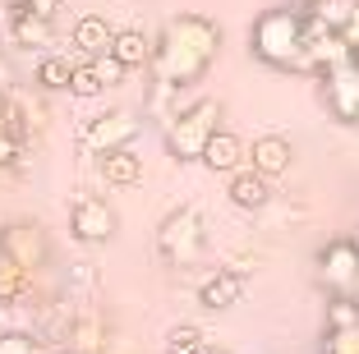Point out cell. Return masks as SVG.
<instances>
[{"label":"cell","mask_w":359,"mask_h":354,"mask_svg":"<svg viewBox=\"0 0 359 354\" xmlns=\"http://www.w3.org/2000/svg\"><path fill=\"white\" fill-rule=\"evenodd\" d=\"M318 281L332 294H355L359 290V253L350 240H332L318 253Z\"/></svg>","instance_id":"obj_9"},{"label":"cell","mask_w":359,"mask_h":354,"mask_svg":"<svg viewBox=\"0 0 359 354\" xmlns=\"http://www.w3.org/2000/svg\"><path fill=\"white\" fill-rule=\"evenodd\" d=\"M97 170L111 189H134L143 179V156L134 147H116V152H102L97 156Z\"/></svg>","instance_id":"obj_15"},{"label":"cell","mask_w":359,"mask_h":354,"mask_svg":"<svg viewBox=\"0 0 359 354\" xmlns=\"http://www.w3.org/2000/svg\"><path fill=\"white\" fill-rule=\"evenodd\" d=\"M346 5H355V10H359V0H346Z\"/></svg>","instance_id":"obj_32"},{"label":"cell","mask_w":359,"mask_h":354,"mask_svg":"<svg viewBox=\"0 0 359 354\" xmlns=\"http://www.w3.org/2000/svg\"><path fill=\"white\" fill-rule=\"evenodd\" d=\"M327 332H359V299L337 294L327 304Z\"/></svg>","instance_id":"obj_21"},{"label":"cell","mask_w":359,"mask_h":354,"mask_svg":"<svg viewBox=\"0 0 359 354\" xmlns=\"http://www.w3.org/2000/svg\"><path fill=\"white\" fill-rule=\"evenodd\" d=\"M69 74H74V64L65 60V55H42L37 69H32V79H37V88H46V93H65V88H69Z\"/></svg>","instance_id":"obj_18"},{"label":"cell","mask_w":359,"mask_h":354,"mask_svg":"<svg viewBox=\"0 0 359 354\" xmlns=\"http://www.w3.org/2000/svg\"><path fill=\"white\" fill-rule=\"evenodd\" d=\"M203 249H208V221H203V207H194V203H184V207H175L166 221L157 226V258L161 267H194V262L203 258Z\"/></svg>","instance_id":"obj_4"},{"label":"cell","mask_w":359,"mask_h":354,"mask_svg":"<svg viewBox=\"0 0 359 354\" xmlns=\"http://www.w3.org/2000/svg\"><path fill=\"white\" fill-rule=\"evenodd\" d=\"M350 244H355V253H359V226H355V235H350Z\"/></svg>","instance_id":"obj_31"},{"label":"cell","mask_w":359,"mask_h":354,"mask_svg":"<svg viewBox=\"0 0 359 354\" xmlns=\"http://www.w3.org/2000/svg\"><path fill=\"white\" fill-rule=\"evenodd\" d=\"M69 42H74L88 60H97V55H111L116 28H111L102 14H79V19H74V32H69Z\"/></svg>","instance_id":"obj_14"},{"label":"cell","mask_w":359,"mask_h":354,"mask_svg":"<svg viewBox=\"0 0 359 354\" xmlns=\"http://www.w3.org/2000/svg\"><path fill=\"white\" fill-rule=\"evenodd\" d=\"M244 271H235V267H217V271H208L198 281V304L208 313H222V308H235V304L244 299Z\"/></svg>","instance_id":"obj_10"},{"label":"cell","mask_w":359,"mask_h":354,"mask_svg":"<svg viewBox=\"0 0 359 354\" xmlns=\"http://www.w3.org/2000/svg\"><path fill=\"white\" fill-rule=\"evenodd\" d=\"M249 55L272 69L304 74V10H295V5L263 10L249 23Z\"/></svg>","instance_id":"obj_2"},{"label":"cell","mask_w":359,"mask_h":354,"mask_svg":"<svg viewBox=\"0 0 359 354\" xmlns=\"http://www.w3.org/2000/svg\"><path fill=\"white\" fill-rule=\"evenodd\" d=\"M249 166L258 170L263 179H276L295 166V143L285 134H258L254 147H249Z\"/></svg>","instance_id":"obj_11"},{"label":"cell","mask_w":359,"mask_h":354,"mask_svg":"<svg viewBox=\"0 0 359 354\" xmlns=\"http://www.w3.org/2000/svg\"><path fill=\"white\" fill-rule=\"evenodd\" d=\"M203 166H208L212 175H235V170L249 166V147H244L240 134L217 129V134L208 138V147H203Z\"/></svg>","instance_id":"obj_12"},{"label":"cell","mask_w":359,"mask_h":354,"mask_svg":"<svg viewBox=\"0 0 359 354\" xmlns=\"http://www.w3.org/2000/svg\"><path fill=\"white\" fill-rule=\"evenodd\" d=\"M217 55H222V23H212L208 14H170L152 42L157 88L184 93V88L203 83Z\"/></svg>","instance_id":"obj_1"},{"label":"cell","mask_w":359,"mask_h":354,"mask_svg":"<svg viewBox=\"0 0 359 354\" xmlns=\"http://www.w3.org/2000/svg\"><path fill=\"white\" fill-rule=\"evenodd\" d=\"M203 345H208V336L194 322H175L166 332V354H203Z\"/></svg>","instance_id":"obj_20"},{"label":"cell","mask_w":359,"mask_h":354,"mask_svg":"<svg viewBox=\"0 0 359 354\" xmlns=\"http://www.w3.org/2000/svg\"><path fill=\"white\" fill-rule=\"evenodd\" d=\"M19 156H23V138L10 134V129H0V170L19 166Z\"/></svg>","instance_id":"obj_25"},{"label":"cell","mask_w":359,"mask_h":354,"mask_svg":"<svg viewBox=\"0 0 359 354\" xmlns=\"http://www.w3.org/2000/svg\"><path fill=\"white\" fill-rule=\"evenodd\" d=\"M226 198H231L240 212H263L267 203H272V179H263L254 166H244V170H235V175H231Z\"/></svg>","instance_id":"obj_13"},{"label":"cell","mask_w":359,"mask_h":354,"mask_svg":"<svg viewBox=\"0 0 359 354\" xmlns=\"http://www.w3.org/2000/svg\"><path fill=\"white\" fill-rule=\"evenodd\" d=\"M0 249L10 253L23 271H32V276L51 262V240H46L42 221H10V226L0 230Z\"/></svg>","instance_id":"obj_5"},{"label":"cell","mask_w":359,"mask_h":354,"mask_svg":"<svg viewBox=\"0 0 359 354\" xmlns=\"http://www.w3.org/2000/svg\"><path fill=\"white\" fill-rule=\"evenodd\" d=\"M318 83H323L318 97H323V106H327L332 120L359 125V69L355 64H337V69H327Z\"/></svg>","instance_id":"obj_8"},{"label":"cell","mask_w":359,"mask_h":354,"mask_svg":"<svg viewBox=\"0 0 359 354\" xmlns=\"http://www.w3.org/2000/svg\"><path fill=\"white\" fill-rule=\"evenodd\" d=\"M138 129H143V120H138L134 111H125V106H116V111L106 115H93L83 129V147L88 152H116V147H129L138 138Z\"/></svg>","instance_id":"obj_7"},{"label":"cell","mask_w":359,"mask_h":354,"mask_svg":"<svg viewBox=\"0 0 359 354\" xmlns=\"http://www.w3.org/2000/svg\"><path fill=\"white\" fill-rule=\"evenodd\" d=\"M10 83H14V64L10 55H0V93H10Z\"/></svg>","instance_id":"obj_27"},{"label":"cell","mask_w":359,"mask_h":354,"mask_svg":"<svg viewBox=\"0 0 359 354\" xmlns=\"http://www.w3.org/2000/svg\"><path fill=\"white\" fill-rule=\"evenodd\" d=\"M93 69H97V79H102V83L106 88H120V83H125V64H120L116 60V55H97V60H93Z\"/></svg>","instance_id":"obj_24"},{"label":"cell","mask_w":359,"mask_h":354,"mask_svg":"<svg viewBox=\"0 0 359 354\" xmlns=\"http://www.w3.org/2000/svg\"><path fill=\"white\" fill-rule=\"evenodd\" d=\"M32 271H23L19 262L10 258V253L0 249V308H14V304H23L32 294Z\"/></svg>","instance_id":"obj_16"},{"label":"cell","mask_w":359,"mask_h":354,"mask_svg":"<svg viewBox=\"0 0 359 354\" xmlns=\"http://www.w3.org/2000/svg\"><path fill=\"white\" fill-rule=\"evenodd\" d=\"M55 10H60V0H32V14H37V19H51Z\"/></svg>","instance_id":"obj_28"},{"label":"cell","mask_w":359,"mask_h":354,"mask_svg":"<svg viewBox=\"0 0 359 354\" xmlns=\"http://www.w3.org/2000/svg\"><path fill=\"white\" fill-rule=\"evenodd\" d=\"M111 55H116L125 69H143V64H152V37H148V32H138V28H116Z\"/></svg>","instance_id":"obj_17"},{"label":"cell","mask_w":359,"mask_h":354,"mask_svg":"<svg viewBox=\"0 0 359 354\" xmlns=\"http://www.w3.org/2000/svg\"><path fill=\"white\" fill-rule=\"evenodd\" d=\"M323 354H359V332H327Z\"/></svg>","instance_id":"obj_26"},{"label":"cell","mask_w":359,"mask_h":354,"mask_svg":"<svg viewBox=\"0 0 359 354\" xmlns=\"http://www.w3.org/2000/svg\"><path fill=\"white\" fill-rule=\"evenodd\" d=\"M0 354H42V336H32V332H0Z\"/></svg>","instance_id":"obj_23"},{"label":"cell","mask_w":359,"mask_h":354,"mask_svg":"<svg viewBox=\"0 0 359 354\" xmlns=\"http://www.w3.org/2000/svg\"><path fill=\"white\" fill-rule=\"evenodd\" d=\"M222 115H226V106L217 102V97H198V102L170 111L166 129H161V134H166V152L175 156V161H203V147L222 129Z\"/></svg>","instance_id":"obj_3"},{"label":"cell","mask_w":359,"mask_h":354,"mask_svg":"<svg viewBox=\"0 0 359 354\" xmlns=\"http://www.w3.org/2000/svg\"><path fill=\"white\" fill-rule=\"evenodd\" d=\"M14 42L19 46H51V19H37V14H23L10 23Z\"/></svg>","instance_id":"obj_19"},{"label":"cell","mask_w":359,"mask_h":354,"mask_svg":"<svg viewBox=\"0 0 359 354\" xmlns=\"http://www.w3.org/2000/svg\"><path fill=\"white\" fill-rule=\"evenodd\" d=\"M69 93H74V97H102V93H106V83L97 79L93 60L74 64V74H69Z\"/></svg>","instance_id":"obj_22"},{"label":"cell","mask_w":359,"mask_h":354,"mask_svg":"<svg viewBox=\"0 0 359 354\" xmlns=\"http://www.w3.org/2000/svg\"><path fill=\"white\" fill-rule=\"evenodd\" d=\"M5 120H10V97L0 93V129H5Z\"/></svg>","instance_id":"obj_29"},{"label":"cell","mask_w":359,"mask_h":354,"mask_svg":"<svg viewBox=\"0 0 359 354\" xmlns=\"http://www.w3.org/2000/svg\"><path fill=\"white\" fill-rule=\"evenodd\" d=\"M203 354H231V350H222V345H203Z\"/></svg>","instance_id":"obj_30"},{"label":"cell","mask_w":359,"mask_h":354,"mask_svg":"<svg viewBox=\"0 0 359 354\" xmlns=\"http://www.w3.org/2000/svg\"><path fill=\"white\" fill-rule=\"evenodd\" d=\"M116 230H120V217L106 198H97V193L74 198V207H69V235L79 244H106V240H116Z\"/></svg>","instance_id":"obj_6"}]
</instances>
